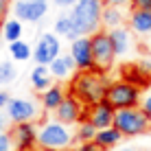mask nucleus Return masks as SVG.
Listing matches in <instances>:
<instances>
[{
	"label": "nucleus",
	"mask_w": 151,
	"mask_h": 151,
	"mask_svg": "<svg viewBox=\"0 0 151 151\" xmlns=\"http://www.w3.org/2000/svg\"><path fill=\"white\" fill-rule=\"evenodd\" d=\"M125 2H129V0H103V4H105V7H118V9H121Z\"/></svg>",
	"instance_id": "nucleus-32"
},
{
	"label": "nucleus",
	"mask_w": 151,
	"mask_h": 151,
	"mask_svg": "<svg viewBox=\"0 0 151 151\" xmlns=\"http://www.w3.org/2000/svg\"><path fill=\"white\" fill-rule=\"evenodd\" d=\"M77 151H103V149L99 147L96 142H81V145H79V149H77Z\"/></svg>",
	"instance_id": "nucleus-30"
},
{
	"label": "nucleus",
	"mask_w": 151,
	"mask_h": 151,
	"mask_svg": "<svg viewBox=\"0 0 151 151\" xmlns=\"http://www.w3.org/2000/svg\"><path fill=\"white\" fill-rule=\"evenodd\" d=\"M77 2L79 0H55V4H59V7H75Z\"/></svg>",
	"instance_id": "nucleus-34"
},
{
	"label": "nucleus",
	"mask_w": 151,
	"mask_h": 151,
	"mask_svg": "<svg viewBox=\"0 0 151 151\" xmlns=\"http://www.w3.org/2000/svg\"><path fill=\"white\" fill-rule=\"evenodd\" d=\"M9 101H11V96H9L4 90H0V107H7V105H9Z\"/></svg>",
	"instance_id": "nucleus-33"
},
{
	"label": "nucleus",
	"mask_w": 151,
	"mask_h": 151,
	"mask_svg": "<svg viewBox=\"0 0 151 151\" xmlns=\"http://www.w3.org/2000/svg\"><path fill=\"white\" fill-rule=\"evenodd\" d=\"M7 116L13 121V125L33 123V118L37 116V105L29 99H11L7 105Z\"/></svg>",
	"instance_id": "nucleus-14"
},
{
	"label": "nucleus",
	"mask_w": 151,
	"mask_h": 151,
	"mask_svg": "<svg viewBox=\"0 0 151 151\" xmlns=\"http://www.w3.org/2000/svg\"><path fill=\"white\" fill-rule=\"evenodd\" d=\"M9 7H11V0H0V22H2L4 18H7Z\"/></svg>",
	"instance_id": "nucleus-29"
},
{
	"label": "nucleus",
	"mask_w": 151,
	"mask_h": 151,
	"mask_svg": "<svg viewBox=\"0 0 151 151\" xmlns=\"http://www.w3.org/2000/svg\"><path fill=\"white\" fill-rule=\"evenodd\" d=\"M140 110H142V112L151 118V94H149L147 99H145V101H140Z\"/></svg>",
	"instance_id": "nucleus-31"
},
{
	"label": "nucleus",
	"mask_w": 151,
	"mask_h": 151,
	"mask_svg": "<svg viewBox=\"0 0 151 151\" xmlns=\"http://www.w3.org/2000/svg\"><path fill=\"white\" fill-rule=\"evenodd\" d=\"M123 22V15H121V9L118 7H103V13H101V24L107 29H118Z\"/></svg>",
	"instance_id": "nucleus-22"
},
{
	"label": "nucleus",
	"mask_w": 151,
	"mask_h": 151,
	"mask_svg": "<svg viewBox=\"0 0 151 151\" xmlns=\"http://www.w3.org/2000/svg\"><path fill=\"white\" fill-rule=\"evenodd\" d=\"M94 136H96V127L90 123H79V129L75 134V140L77 142H94Z\"/></svg>",
	"instance_id": "nucleus-25"
},
{
	"label": "nucleus",
	"mask_w": 151,
	"mask_h": 151,
	"mask_svg": "<svg viewBox=\"0 0 151 151\" xmlns=\"http://www.w3.org/2000/svg\"><path fill=\"white\" fill-rule=\"evenodd\" d=\"M103 0H79V2L72 7V18L77 22L81 35H94L99 27H101V13H103Z\"/></svg>",
	"instance_id": "nucleus-3"
},
{
	"label": "nucleus",
	"mask_w": 151,
	"mask_h": 151,
	"mask_svg": "<svg viewBox=\"0 0 151 151\" xmlns=\"http://www.w3.org/2000/svg\"><path fill=\"white\" fill-rule=\"evenodd\" d=\"M48 11L46 0H18L15 2V20L20 22H40Z\"/></svg>",
	"instance_id": "nucleus-12"
},
{
	"label": "nucleus",
	"mask_w": 151,
	"mask_h": 151,
	"mask_svg": "<svg viewBox=\"0 0 151 151\" xmlns=\"http://www.w3.org/2000/svg\"><path fill=\"white\" fill-rule=\"evenodd\" d=\"M134 9H142V11H151V0H129Z\"/></svg>",
	"instance_id": "nucleus-28"
},
{
	"label": "nucleus",
	"mask_w": 151,
	"mask_h": 151,
	"mask_svg": "<svg viewBox=\"0 0 151 151\" xmlns=\"http://www.w3.org/2000/svg\"><path fill=\"white\" fill-rule=\"evenodd\" d=\"M75 136L59 121H46L37 129V147L44 151H66L72 145Z\"/></svg>",
	"instance_id": "nucleus-2"
},
{
	"label": "nucleus",
	"mask_w": 151,
	"mask_h": 151,
	"mask_svg": "<svg viewBox=\"0 0 151 151\" xmlns=\"http://www.w3.org/2000/svg\"><path fill=\"white\" fill-rule=\"evenodd\" d=\"M129 27L140 35L151 33V11H142V9H134L129 15Z\"/></svg>",
	"instance_id": "nucleus-19"
},
{
	"label": "nucleus",
	"mask_w": 151,
	"mask_h": 151,
	"mask_svg": "<svg viewBox=\"0 0 151 151\" xmlns=\"http://www.w3.org/2000/svg\"><path fill=\"white\" fill-rule=\"evenodd\" d=\"M2 37L7 40L9 44L18 42L22 37V22H20V20H4L2 22Z\"/></svg>",
	"instance_id": "nucleus-23"
},
{
	"label": "nucleus",
	"mask_w": 151,
	"mask_h": 151,
	"mask_svg": "<svg viewBox=\"0 0 151 151\" xmlns=\"http://www.w3.org/2000/svg\"><path fill=\"white\" fill-rule=\"evenodd\" d=\"M68 96L64 90V86H50L46 92H42V105H44V110H57V107L64 103V99Z\"/></svg>",
	"instance_id": "nucleus-17"
},
{
	"label": "nucleus",
	"mask_w": 151,
	"mask_h": 151,
	"mask_svg": "<svg viewBox=\"0 0 151 151\" xmlns=\"http://www.w3.org/2000/svg\"><path fill=\"white\" fill-rule=\"evenodd\" d=\"M9 53H11V57L15 61H27V59H31L33 50H31V46L24 40H18L13 44H9Z\"/></svg>",
	"instance_id": "nucleus-24"
},
{
	"label": "nucleus",
	"mask_w": 151,
	"mask_h": 151,
	"mask_svg": "<svg viewBox=\"0 0 151 151\" xmlns=\"http://www.w3.org/2000/svg\"><path fill=\"white\" fill-rule=\"evenodd\" d=\"M121 79L136 86L138 90L151 86V61H138V64H125L121 68Z\"/></svg>",
	"instance_id": "nucleus-10"
},
{
	"label": "nucleus",
	"mask_w": 151,
	"mask_h": 151,
	"mask_svg": "<svg viewBox=\"0 0 151 151\" xmlns=\"http://www.w3.org/2000/svg\"><path fill=\"white\" fill-rule=\"evenodd\" d=\"M114 114H116V110H114L110 103L103 99V101L96 103V105L86 107V114H83L81 123L88 121L90 125H94V127H96V132H99V129H107V127H112V125H114Z\"/></svg>",
	"instance_id": "nucleus-8"
},
{
	"label": "nucleus",
	"mask_w": 151,
	"mask_h": 151,
	"mask_svg": "<svg viewBox=\"0 0 151 151\" xmlns=\"http://www.w3.org/2000/svg\"><path fill=\"white\" fill-rule=\"evenodd\" d=\"M105 101L114 110H129V107H140V90L132 83L118 79L107 86Z\"/></svg>",
	"instance_id": "nucleus-5"
},
{
	"label": "nucleus",
	"mask_w": 151,
	"mask_h": 151,
	"mask_svg": "<svg viewBox=\"0 0 151 151\" xmlns=\"http://www.w3.org/2000/svg\"><path fill=\"white\" fill-rule=\"evenodd\" d=\"M59 50H61L59 37L53 35V33H44L37 40L35 48H33V59H35V64H37V66H50L57 57L61 55Z\"/></svg>",
	"instance_id": "nucleus-7"
},
{
	"label": "nucleus",
	"mask_w": 151,
	"mask_h": 151,
	"mask_svg": "<svg viewBox=\"0 0 151 151\" xmlns=\"http://www.w3.org/2000/svg\"><path fill=\"white\" fill-rule=\"evenodd\" d=\"M33 151H44V149H40V147H37V149H33Z\"/></svg>",
	"instance_id": "nucleus-37"
},
{
	"label": "nucleus",
	"mask_w": 151,
	"mask_h": 151,
	"mask_svg": "<svg viewBox=\"0 0 151 151\" xmlns=\"http://www.w3.org/2000/svg\"><path fill=\"white\" fill-rule=\"evenodd\" d=\"M121 151H138V149H121Z\"/></svg>",
	"instance_id": "nucleus-36"
},
{
	"label": "nucleus",
	"mask_w": 151,
	"mask_h": 151,
	"mask_svg": "<svg viewBox=\"0 0 151 151\" xmlns=\"http://www.w3.org/2000/svg\"><path fill=\"white\" fill-rule=\"evenodd\" d=\"M107 33H110V42H112V46H114V53H116V57L127 53L129 46H132V37H129V31H127V29H123V27H118V29L107 31Z\"/></svg>",
	"instance_id": "nucleus-18"
},
{
	"label": "nucleus",
	"mask_w": 151,
	"mask_h": 151,
	"mask_svg": "<svg viewBox=\"0 0 151 151\" xmlns=\"http://www.w3.org/2000/svg\"><path fill=\"white\" fill-rule=\"evenodd\" d=\"M9 136L18 151H33L37 149V127L33 123H18L11 127Z\"/></svg>",
	"instance_id": "nucleus-9"
},
{
	"label": "nucleus",
	"mask_w": 151,
	"mask_h": 151,
	"mask_svg": "<svg viewBox=\"0 0 151 151\" xmlns=\"http://www.w3.org/2000/svg\"><path fill=\"white\" fill-rule=\"evenodd\" d=\"M70 55L72 59H75V66L77 70H94V57H92V42L88 35H83V37H77L72 42L70 46Z\"/></svg>",
	"instance_id": "nucleus-11"
},
{
	"label": "nucleus",
	"mask_w": 151,
	"mask_h": 151,
	"mask_svg": "<svg viewBox=\"0 0 151 151\" xmlns=\"http://www.w3.org/2000/svg\"><path fill=\"white\" fill-rule=\"evenodd\" d=\"M15 79V66L11 61H0V86L11 83Z\"/></svg>",
	"instance_id": "nucleus-26"
},
{
	"label": "nucleus",
	"mask_w": 151,
	"mask_h": 151,
	"mask_svg": "<svg viewBox=\"0 0 151 151\" xmlns=\"http://www.w3.org/2000/svg\"><path fill=\"white\" fill-rule=\"evenodd\" d=\"M50 70L48 66H35L33 72H31V83H33V88L37 92H46L50 88Z\"/></svg>",
	"instance_id": "nucleus-21"
},
{
	"label": "nucleus",
	"mask_w": 151,
	"mask_h": 151,
	"mask_svg": "<svg viewBox=\"0 0 151 151\" xmlns=\"http://www.w3.org/2000/svg\"><path fill=\"white\" fill-rule=\"evenodd\" d=\"M83 114H86V105H83L79 99L68 94L64 99V103L55 110V118L61 125H72V123H81Z\"/></svg>",
	"instance_id": "nucleus-13"
},
{
	"label": "nucleus",
	"mask_w": 151,
	"mask_h": 151,
	"mask_svg": "<svg viewBox=\"0 0 151 151\" xmlns=\"http://www.w3.org/2000/svg\"><path fill=\"white\" fill-rule=\"evenodd\" d=\"M55 33L64 35V37H68L72 42H75L77 37H83V35L79 33V29H77V22H75V18H72V13H61L59 18H57Z\"/></svg>",
	"instance_id": "nucleus-16"
},
{
	"label": "nucleus",
	"mask_w": 151,
	"mask_h": 151,
	"mask_svg": "<svg viewBox=\"0 0 151 151\" xmlns=\"http://www.w3.org/2000/svg\"><path fill=\"white\" fill-rule=\"evenodd\" d=\"M48 70H50V75H53L55 79H68L72 72L77 70V66H75L72 55H59L53 64L48 66Z\"/></svg>",
	"instance_id": "nucleus-15"
},
{
	"label": "nucleus",
	"mask_w": 151,
	"mask_h": 151,
	"mask_svg": "<svg viewBox=\"0 0 151 151\" xmlns=\"http://www.w3.org/2000/svg\"><path fill=\"white\" fill-rule=\"evenodd\" d=\"M13 147V140L7 132H0V151H11Z\"/></svg>",
	"instance_id": "nucleus-27"
},
{
	"label": "nucleus",
	"mask_w": 151,
	"mask_h": 151,
	"mask_svg": "<svg viewBox=\"0 0 151 151\" xmlns=\"http://www.w3.org/2000/svg\"><path fill=\"white\" fill-rule=\"evenodd\" d=\"M107 86H110V81L105 79L103 72H99V70L83 72V70H79L70 81L68 94L79 99L86 107H90V105H96V103H101L105 99Z\"/></svg>",
	"instance_id": "nucleus-1"
},
{
	"label": "nucleus",
	"mask_w": 151,
	"mask_h": 151,
	"mask_svg": "<svg viewBox=\"0 0 151 151\" xmlns=\"http://www.w3.org/2000/svg\"><path fill=\"white\" fill-rule=\"evenodd\" d=\"M0 132H4V116H2V112H0Z\"/></svg>",
	"instance_id": "nucleus-35"
},
{
	"label": "nucleus",
	"mask_w": 151,
	"mask_h": 151,
	"mask_svg": "<svg viewBox=\"0 0 151 151\" xmlns=\"http://www.w3.org/2000/svg\"><path fill=\"white\" fill-rule=\"evenodd\" d=\"M92 42V57H94V70L105 75L107 70L114 66L116 53H114V46L110 42V33L107 31H96L94 35H90Z\"/></svg>",
	"instance_id": "nucleus-6"
},
{
	"label": "nucleus",
	"mask_w": 151,
	"mask_h": 151,
	"mask_svg": "<svg viewBox=\"0 0 151 151\" xmlns=\"http://www.w3.org/2000/svg\"><path fill=\"white\" fill-rule=\"evenodd\" d=\"M121 138H123V134L118 132L116 127H107V129H99V132H96L94 142H96L103 151H107V149L116 147V145L121 142Z\"/></svg>",
	"instance_id": "nucleus-20"
},
{
	"label": "nucleus",
	"mask_w": 151,
	"mask_h": 151,
	"mask_svg": "<svg viewBox=\"0 0 151 151\" xmlns=\"http://www.w3.org/2000/svg\"><path fill=\"white\" fill-rule=\"evenodd\" d=\"M112 127H116L123 136L134 138V136H142V134H149L151 132V118L140 110V107L116 110Z\"/></svg>",
	"instance_id": "nucleus-4"
}]
</instances>
